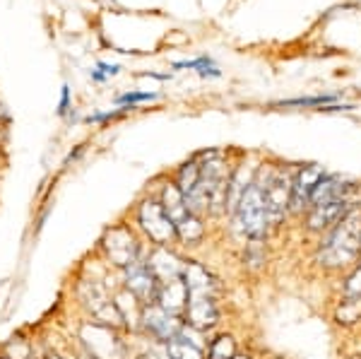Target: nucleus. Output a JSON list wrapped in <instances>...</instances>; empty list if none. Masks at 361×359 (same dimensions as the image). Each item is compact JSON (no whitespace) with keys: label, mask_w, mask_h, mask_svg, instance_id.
I'll use <instances>...</instances> for the list:
<instances>
[{"label":"nucleus","mask_w":361,"mask_h":359,"mask_svg":"<svg viewBox=\"0 0 361 359\" xmlns=\"http://www.w3.org/2000/svg\"><path fill=\"white\" fill-rule=\"evenodd\" d=\"M357 256H361V212L352 207L323 241L318 258L328 268H340L352 263Z\"/></svg>","instance_id":"1"},{"label":"nucleus","mask_w":361,"mask_h":359,"mask_svg":"<svg viewBox=\"0 0 361 359\" xmlns=\"http://www.w3.org/2000/svg\"><path fill=\"white\" fill-rule=\"evenodd\" d=\"M234 219L241 234L250 236V239H263L265 236L270 217H267L263 188H260L258 183H250V186L243 190L241 200L236 202Z\"/></svg>","instance_id":"2"},{"label":"nucleus","mask_w":361,"mask_h":359,"mask_svg":"<svg viewBox=\"0 0 361 359\" xmlns=\"http://www.w3.org/2000/svg\"><path fill=\"white\" fill-rule=\"evenodd\" d=\"M137 222L149 236V241L157 246H169L176 239V224L169 219V215L157 200H145L137 210Z\"/></svg>","instance_id":"3"},{"label":"nucleus","mask_w":361,"mask_h":359,"mask_svg":"<svg viewBox=\"0 0 361 359\" xmlns=\"http://www.w3.org/2000/svg\"><path fill=\"white\" fill-rule=\"evenodd\" d=\"M104 248H106V256L111 258L114 265L118 268H128L137 260L140 253V244L133 236V231L128 227H114L106 231L104 236Z\"/></svg>","instance_id":"4"},{"label":"nucleus","mask_w":361,"mask_h":359,"mask_svg":"<svg viewBox=\"0 0 361 359\" xmlns=\"http://www.w3.org/2000/svg\"><path fill=\"white\" fill-rule=\"evenodd\" d=\"M82 340L90 350L92 359H123V347L121 340L116 338V333H111L104 326H85L82 328Z\"/></svg>","instance_id":"5"},{"label":"nucleus","mask_w":361,"mask_h":359,"mask_svg":"<svg viewBox=\"0 0 361 359\" xmlns=\"http://www.w3.org/2000/svg\"><path fill=\"white\" fill-rule=\"evenodd\" d=\"M260 188H263V195H265L267 217H270V222L282 219V215L289 207V202H292V183H289V178L284 176V174H272V176L265 181V186H260Z\"/></svg>","instance_id":"6"},{"label":"nucleus","mask_w":361,"mask_h":359,"mask_svg":"<svg viewBox=\"0 0 361 359\" xmlns=\"http://www.w3.org/2000/svg\"><path fill=\"white\" fill-rule=\"evenodd\" d=\"M126 287H128V292L135 294L142 304H152V302H157L159 280L152 275V270L147 268V263L135 260V263L126 268Z\"/></svg>","instance_id":"7"},{"label":"nucleus","mask_w":361,"mask_h":359,"mask_svg":"<svg viewBox=\"0 0 361 359\" xmlns=\"http://www.w3.org/2000/svg\"><path fill=\"white\" fill-rule=\"evenodd\" d=\"M142 323L145 328H147V333L152 335L157 340H173L176 335L180 333V321L173 314H169V311L161 309L159 304H152V306H145L142 309Z\"/></svg>","instance_id":"8"},{"label":"nucleus","mask_w":361,"mask_h":359,"mask_svg":"<svg viewBox=\"0 0 361 359\" xmlns=\"http://www.w3.org/2000/svg\"><path fill=\"white\" fill-rule=\"evenodd\" d=\"M325 176L323 166L318 164H311V166H304L299 174H296V178L292 181V210L294 212H301L304 207L311 202V193L316 190L318 181Z\"/></svg>","instance_id":"9"},{"label":"nucleus","mask_w":361,"mask_h":359,"mask_svg":"<svg viewBox=\"0 0 361 359\" xmlns=\"http://www.w3.org/2000/svg\"><path fill=\"white\" fill-rule=\"evenodd\" d=\"M183 282L188 287V297H212L219 292L217 277L209 273L207 268H202L200 263H185L183 265Z\"/></svg>","instance_id":"10"},{"label":"nucleus","mask_w":361,"mask_h":359,"mask_svg":"<svg viewBox=\"0 0 361 359\" xmlns=\"http://www.w3.org/2000/svg\"><path fill=\"white\" fill-rule=\"evenodd\" d=\"M219 311L212 297H188V306H185V323L193 331H207L217 323Z\"/></svg>","instance_id":"11"},{"label":"nucleus","mask_w":361,"mask_h":359,"mask_svg":"<svg viewBox=\"0 0 361 359\" xmlns=\"http://www.w3.org/2000/svg\"><path fill=\"white\" fill-rule=\"evenodd\" d=\"M183 265L185 263H180V260L173 256L166 246H157L154 253L147 260V268L152 270V275L159 280V285L161 282L180 280V275H183Z\"/></svg>","instance_id":"12"},{"label":"nucleus","mask_w":361,"mask_h":359,"mask_svg":"<svg viewBox=\"0 0 361 359\" xmlns=\"http://www.w3.org/2000/svg\"><path fill=\"white\" fill-rule=\"evenodd\" d=\"M157 304L173 316L178 311H185V306H188V287H185L183 277L171 282H161L159 292H157Z\"/></svg>","instance_id":"13"},{"label":"nucleus","mask_w":361,"mask_h":359,"mask_svg":"<svg viewBox=\"0 0 361 359\" xmlns=\"http://www.w3.org/2000/svg\"><path fill=\"white\" fill-rule=\"evenodd\" d=\"M347 181L342 176H323L318 181L316 190L311 193V207H318V205H328V202H335V200H347V193H349Z\"/></svg>","instance_id":"14"},{"label":"nucleus","mask_w":361,"mask_h":359,"mask_svg":"<svg viewBox=\"0 0 361 359\" xmlns=\"http://www.w3.org/2000/svg\"><path fill=\"white\" fill-rule=\"evenodd\" d=\"M352 210L349 200H335V202H328V205H318L311 210L308 215V229H328V227H335L347 212Z\"/></svg>","instance_id":"15"},{"label":"nucleus","mask_w":361,"mask_h":359,"mask_svg":"<svg viewBox=\"0 0 361 359\" xmlns=\"http://www.w3.org/2000/svg\"><path fill=\"white\" fill-rule=\"evenodd\" d=\"M161 207H164V212L173 224L183 222L188 215H193V212L188 210V205H185V195L180 193V188L176 183H169L164 188V193H161Z\"/></svg>","instance_id":"16"},{"label":"nucleus","mask_w":361,"mask_h":359,"mask_svg":"<svg viewBox=\"0 0 361 359\" xmlns=\"http://www.w3.org/2000/svg\"><path fill=\"white\" fill-rule=\"evenodd\" d=\"M166 355L169 359H202V350L195 340H188L183 333H178L166 343Z\"/></svg>","instance_id":"17"},{"label":"nucleus","mask_w":361,"mask_h":359,"mask_svg":"<svg viewBox=\"0 0 361 359\" xmlns=\"http://www.w3.org/2000/svg\"><path fill=\"white\" fill-rule=\"evenodd\" d=\"M82 299L87 302V306H92V314H99V311H104L109 304V297H106V292H104V287L99 285V282H85L82 285Z\"/></svg>","instance_id":"18"},{"label":"nucleus","mask_w":361,"mask_h":359,"mask_svg":"<svg viewBox=\"0 0 361 359\" xmlns=\"http://www.w3.org/2000/svg\"><path fill=\"white\" fill-rule=\"evenodd\" d=\"M202 234H205V229H202L200 219L195 215H188L183 222L176 224V239H180L183 244H195V241L202 239Z\"/></svg>","instance_id":"19"},{"label":"nucleus","mask_w":361,"mask_h":359,"mask_svg":"<svg viewBox=\"0 0 361 359\" xmlns=\"http://www.w3.org/2000/svg\"><path fill=\"white\" fill-rule=\"evenodd\" d=\"M197 181H200V164H197L195 159H190L188 164L180 166V171H178V183H176V186L180 188V193L188 195L190 190L195 188V183H197Z\"/></svg>","instance_id":"20"},{"label":"nucleus","mask_w":361,"mask_h":359,"mask_svg":"<svg viewBox=\"0 0 361 359\" xmlns=\"http://www.w3.org/2000/svg\"><path fill=\"white\" fill-rule=\"evenodd\" d=\"M236 355V347H234V340L229 338V335H222V338H217L209 347V357L207 359H234Z\"/></svg>","instance_id":"21"},{"label":"nucleus","mask_w":361,"mask_h":359,"mask_svg":"<svg viewBox=\"0 0 361 359\" xmlns=\"http://www.w3.org/2000/svg\"><path fill=\"white\" fill-rule=\"evenodd\" d=\"M173 68H197L200 75H212V78H219V71L209 63V58H197V61H180V63H173Z\"/></svg>","instance_id":"22"},{"label":"nucleus","mask_w":361,"mask_h":359,"mask_svg":"<svg viewBox=\"0 0 361 359\" xmlns=\"http://www.w3.org/2000/svg\"><path fill=\"white\" fill-rule=\"evenodd\" d=\"M328 102H333V97H304V99L279 102V107H325Z\"/></svg>","instance_id":"23"},{"label":"nucleus","mask_w":361,"mask_h":359,"mask_svg":"<svg viewBox=\"0 0 361 359\" xmlns=\"http://www.w3.org/2000/svg\"><path fill=\"white\" fill-rule=\"evenodd\" d=\"M121 68L118 66H109V63H99L97 71H92V78L97 80V83H102V80L106 78H114V75H118Z\"/></svg>","instance_id":"24"},{"label":"nucleus","mask_w":361,"mask_h":359,"mask_svg":"<svg viewBox=\"0 0 361 359\" xmlns=\"http://www.w3.org/2000/svg\"><path fill=\"white\" fill-rule=\"evenodd\" d=\"M157 95H149V92H130V95L118 97V104H135V102H149L154 99Z\"/></svg>","instance_id":"25"},{"label":"nucleus","mask_w":361,"mask_h":359,"mask_svg":"<svg viewBox=\"0 0 361 359\" xmlns=\"http://www.w3.org/2000/svg\"><path fill=\"white\" fill-rule=\"evenodd\" d=\"M347 294L349 297H361V265L359 270L347 280Z\"/></svg>","instance_id":"26"},{"label":"nucleus","mask_w":361,"mask_h":359,"mask_svg":"<svg viewBox=\"0 0 361 359\" xmlns=\"http://www.w3.org/2000/svg\"><path fill=\"white\" fill-rule=\"evenodd\" d=\"M68 104H70V90H68V87H63V97H61V109H58V111H61V114H66V111H68Z\"/></svg>","instance_id":"27"},{"label":"nucleus","mask_w":361,"mask_h":359,"mask_svg":"<svg viewBox=\"0 0 361 359\" xmlns=\"http://www.w3.org/2000/svg\"><path fill=\"white\" fill-rule=\"evenodd\" d=\"M145 359H169L166 352H149V355H145Z\"/></svg>","instance_id":"28"},{"label":"nucleus","mask_w":361,"mask_h":359,"mask_svg":"<svg viewBox=\"0 0 361 359\" xmlns=\"http://www.w3.org/2000/svg\"><path fill=\"white\" fill-rule=\"evenodd\" d=\"M234 359H248V357H243V355H234Z\"/></svg>","instance_id":"29"},{"label":"nucleus","mask_w":361,"mask_h":359,"mask_svg":"<svg viewBox=\"0 0 361 359\" xmlns=\"http://www.w3.org/2000/svg\"><path fill=\"white\" fill-rule=\"evenodd\" d=\"M49 359H61V357H56V355H51V357H49Z\"/></svg>","instance_id":"30"},{"label":"nucleus","mask_w":361,"mask_h":359,"mask_svg":"<svg viewBox=\"0 0 361 359\" xmlns=\"http://www.w3.org/2000/svg\"><path fill=\"white\" fill-rule=\"evenodd\" d=\"M0 359H5V357H0Z\"/></svg>","instance_id":"31"}]
</instances>
